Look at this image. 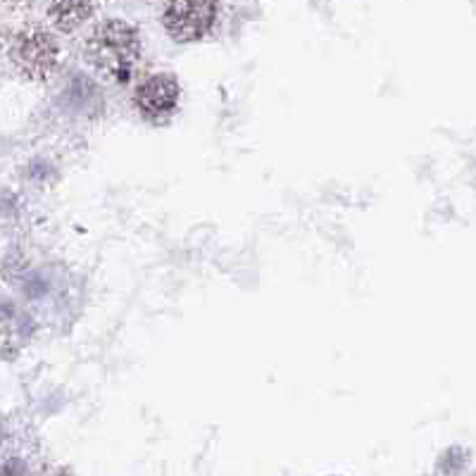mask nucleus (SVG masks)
<instances>
[{
	"mask_svg": "<svg viewBox=\"0 0 476 476\" xmlns=\"http://www.w3.org/2000/svg\"><path fill=\"white\" fill-rule=\"evenodd\" d=\"M0 476H24V464L20 460H10L5 467H0Z\"/></svg>",
	"mask_w": 476,
	"mask_h": 476,
	"instance_id": "obj_6",
	"label": "nucleus"
},
{
	"mask_svg": "<svg viewBox=\"0 0 476 476\" xmlns=\"http://www.w3.org/2000/svg\"><path fill=\"white\" fill-rule=\"evenodd\" d=\"M14 67L31 82H43L53 75L60 62V48L57 41L48 31L41 29H29L14 36L13 48H10Z\"/></svg>",
	"mask_w": 476,
	"mask_h": 476,
	"instance_id": "obj_3",
	"label": "nucleus"
},
{
	"mask_svg": "<svg viewBox=\"0 0 476 476\" xmlns=\"http://www.w3.org/2000/svg\"><path fill=\"white\" fill-rule=\"evenodd\" d=\"M93 13V0H50L48 14L60 31H75Z\"/></svg>",
	"mask_w": 476,
	"mask_h": 476,
	"instance_id": "obj_5",
	"label": "nucleus"
},
{
	"mask_svg": "<svg viewBox=\"0 0 476 476\" xmlns=\"http://www.w3.org/2000/svg\"><path fill=\"white\" fill-rule=\"evenodd\" d=\"M86 60L105 82L129 84L141 60V36L129 22L108 20L98 24L86 43Z\"/></svg>",
	"mask_w": 476,
	"mask_h": 476,
	"instance_id": "obj_1",
	"label": "nucleus"
},
{
	"mask_svg": "<svg viewBox=\"0 0 476 476\" xmlns=\"http://www.w3.org/2000/svg\"><path fill=\"white\" fill-rule=\"evenodd\" d=\"M181 98V86H179L174 75H153L143 79L134 91V105L138 115L150 124H164L174 115Z\"/></svg>",
	"mask_w": 476,
	"mask_h": 476,
	"instance_id": "obj_4",
	"label": "nucleus"
},
{
	"mask_svg": "<svg viewBox=\"0 0 476 476\" xmlns=\"http://www.w3.org/2000/svg\"><path fill=\"white\" fill-rule=\"evenodd\" d=\"M219 0H167L163 27L177 43L200 41L217 22Z\"/></svg>",
	"mask_w": 476,
	"mask_h": 476,
	"instance_id": "obj_2",
	"label": "nucleus"
},
{
	"mask_svg": "<svg viewBox=\"0 0 476 476\" xmlns=\"http://www.w3.org/2000/svg\"><path fill=\"white\" fill-rule=\"evenodd\" d=\"M7 3H31V0H7Z\"/></svg>",
	"mask_w": 476,
	"mask_h": 476,
	"instance_id": "obj_7",
	"label": "nucleus"
}]
</instances>
